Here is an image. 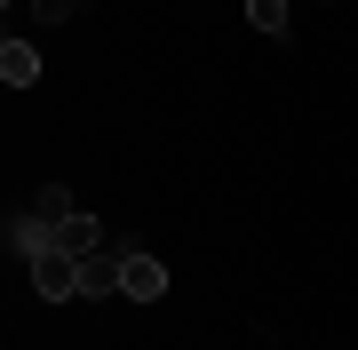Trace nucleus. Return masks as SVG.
Here are the masks:
<instances>
[{
  "label": "nucleus",
  "instance_id": "f257e3e1",
  "mask_svg": "<svg viewBox=\"0 0 358 350\" xmlns=\"http://www.w3.org/2000/svg\"><path fill=\"white\" fill-rule=\"evenodd\" d=\"M24 271H32V295L40 302H72L80 295V255H64V247H40Z\"/></svg>",
  "mask_w": 358,
  "mask_h": 350
},
{
  "label": "nucleus",
  "instance_id": "f03ea898",
  "mask_svg": "<svg viewBox=\"0 0 358 350\" xmlns=\"http://www.w3.org/2000/svg\"><path fill=\"white\" fill-rule=\"evenodd\" d=\"M120 295H128V302H159V295H167V263L128 255V263H120Z\"/></svg>",
  "mask_w": 358,
  "mask_h": 350
},
{
  "label": "nucleus",
  "instance_id": "7ed1b4c3",
  "mask_svg": "<svg viewBox=\"0 0 358 350\" xmlns=\"http://www.w3.org/2000/svg\"><path fill=\"white\" fill-rule=\"evenodd\" d=\"M120 263H128V255H112V239H103L96 255H80V295H103V286H120Z\"/></svg>",
  "mask_w": 358,
  "mask_h": 350
},
{
  "label": "nucleus",
  "instance_id": "20e7f679",
  "mask_svg": "<svg viewBox=\"0 0 358 350\" xmlns=\"http://www.w3.org/2000/svg\"><path fill=\"white\" fill-rule=\"evenodd\" d=\"M56 247H64V255H96V247H103V223L80 207V215H64V223H56Z\"/></svg>",
  "mask_w": 358,
  "mask_h": 350
},
{
  "label": "nucleus",
  "instance_id": "39448f33",
  "mask_svg": "<svg viewBox=\"0 0 358 350\" xmlns=\"http://www.w3.org/2000/svg\"><path fill=\"white\" fill-rule=\"evenodd\" d=\"M0 80H8V88H32V80H40V48H24V40H0Z\"/></svg>",
  "mask_w": 358,
  "mask_h": 350
},
{
  "label": "nucleus",
  "instance_id": "423d86ee",
  "mask_svg": "<svg viewBox=\"0 0 358 350\" xmlns=\"http://www.w3.org/2000/svg\"><path fill=\"white\" fill-rule=\"evenodd\" d=\"M247 16H255V32H271V40L287 32V0H247Z\"/></svg>",
  "mask_w": 358,
  "mask_h": 350
},
{
  "label": "nucleus",
  "instance_id": "0eeeda50",
  "mask_svg": "<svg viewBox=\"0 0 358 350\" xmlns=\"http://www.w3.org/2000/svg\"><path fill=\"white\" fill-rule=\"evenodd\" d=\"M32 215H48V223H64V215H80V207H72V191H64V183H48V191L32 199Z\"/></svg>",
  "mask_w": 358,
  "mask_h": 350
}]
</instances>
